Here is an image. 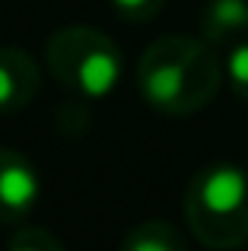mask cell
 <instances>
[{
    "mask_svg": "<svg viewBox=\"0 0 248 251\" xmlns=\"http://www.w3.org/2000/svg\"><path fill=\"white\" fill-rule=\"evenodd\" d=\"M223 74V64L204 35H162L140 54L137 89L149 108L185 118L217 96Z\"/></svg>",
    "mask_w": 248,
    "mask_h": 251,
    "instance_id": "cell-1",
    "label": "cell"
},
{
    "mask_svg": "<svg viewBox=\"0 0 248 251\" xmlns=\"http://www.w3.org/2000/svg\"><path fill=\"white\" fill-rule=\"evenodd\" d=\"M185 220L207 248H239L248 242V169L217 162L200 169L185 191Z\"/></svg>",
    "mask_w": 248,
    "mask_h": 251,
    "instance_id": "cell-2",
    "label": "cell"
},
{
    "mask_svg": "<svg viewBox=\"0 0 248 251\" xmlns=\"http://www.w3.org/2000/svg\"><path fill=\"white\" fill-rule=\"evenodd\" d=\"M51 76L80 99H105L118 89L124 74L121 48L93 25H64L45 45Z\"/></svg>",
    "mask_w": 248,
    "mask_h": 251,
    "instance_id": "cell-3",
    "label": "cell"
},
{
    "mask_svg": "<svg viewBox=\"0 0 248 251\" xmlns=\"http://www.w3.org/2000/svg\"><path fill=\"white\" fill-rule=\"evenodd\" d=\"M38 194L42 178L32 159L13 147H0V223L19 226L35 210Z\"/></svg>",
    "mask_w": 248,
    "mask_h": 251,
    "instance_id": "cell-4",
    "label": "cell"
},
{
    "mask_svg": "<svg viewBox=\"0 0 248 251\" xmlns=\"http://www.w3.org/2000/svg\"><path fill=\"white\" fill-rule=\"evenodd\" d=\"M42 74H38L35 57L19 45L0 48V115L23 111L38 96Z\"/></svg>",
    "mask_w": 248,
    "mask_h": 251,
    "instance_id": "cell-5",
    "label": "cell"
},
{
    "mask_svg": "<svg viewBox=\"0 0 248 251\" xmlns=\"http://www.w3.org/2000/svg\"><path fill=\"white\" fill-rule=\"evenodd\" d=\"M200 35L210 45H232L248 35V0H207L200 13Z\"/></svg>",
    "mask_w": 248,
    "mask_h": 251,
    "instance_id": "cell-6",
    "label": "cell"
},
{
    "mask_svg": "<svg viewBox=\"0 0 248 251\" xmlns=\"http://www.w3.org/2000/svg\"><path fill=\"white\" fill-rule=\"evenodd\" d=\"M185 232L166 220H143L121 239L124 251H185Z\"/></svg>",
    "mask_w": 248,
    "mask_h": 251,
    "instance_id": "cell-7",
    "label": "cell"
},
{
    "mask_svg": "<svg viewBox=\"0 0 248 251\" xmlns=\"http://www.w3.org/2000/svg\"><path fill=\"white\" fill-rule=\"evenodd\" d=\"M10 248L16 251H61L64 242L45 226H19L10 235Z\"/></svg>",
    "mask_w": 248,
    "mask_h": 251,
    "instance_id": "cell-8",
    "label": "cell"
},
{
    "mask_svg": "<svg viewBox=\"0 0 248 251\" xmlns=\"http://www.w3.org/2000/svg\"><path fill=\"white\" fill-rule=\"evenodd\" d=\"M226 80H229L232 92H236L242 102H248V42H236L226 54Z\"/></svg>",
    "mask_w": 248,
    "mask_h": 251,
    "instance_id": "cell-9",
    "label": "cell"
},
{
    "mask_svg": "<svg viewBox=\"0 0 248 251\" xmlns=\"http://www.w3.org/2000/svg\"><path fill=\"white\" fill-rule=\"evenodd\" d=\"M112 6L127 23H147L166 6V0H112Z\"/></svg>",
    "mask_w": 248,
    "mask_h": 251,
    "instance_id": "cell-10",
    "label": "cell"
}]
</instances>
